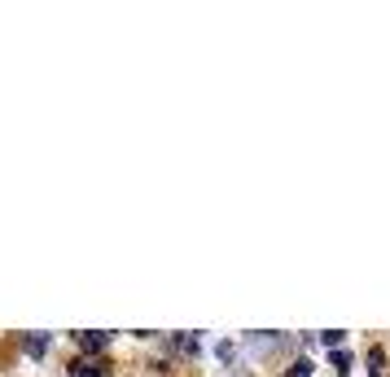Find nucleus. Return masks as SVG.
<instances>
[{"label":"nucleus","instance_id":"f257e3e1","mask_svg":"<svg viewBox=\"0 0 390 377\" xmlns=\"http://www.w3.org/2000/svg\"><path fill=\"white\" fill-rule=\"evenodd\" d=\"M75 342H80L88 356H97V351H106L110 346V334H97V329H88V334H75Z\"/></svg>","mask_w":390,"mask_h":377},{"label":"nucleus","instance_id":"f03ea898","mask_svg":"<svg viewBox=\"0 0 390 377\" xmlns=\"http://www.w3.org/2000/svg\"><path fill=\"white\" fill-rule=\"evenodd\" d=\"M48 351V334H27V356H44Z\"/></svg>","mask_w":390,"mask_h":377},{"label":"nucleus","instance_id":"7ed1b4c3","mask_svg":"<svg viewBox=\"0 0 390 377\" xmlns=\"http://www.w3.org/2000/svg\"><path fill=\"white\" fill-rule=\"evenodd\" d=\"M381 368H386V351L373 346V351H369V377H381Z\"/></svg>","mask_w":390,"mask_h":377},{"label":"nucleus","instance_id":"20e7f679","mask_svg":"<svg viewBox=\"0 0 390 377\" xmlns=\"http://www.w3.org/2000/svg\"><path fill=\"white\" fill-rule=\"evenodd\" d=\"M342 338H347L342 329H329V334H320L316 342H320V346H329V351H337V346H342Z\"/></svg>","mask_w":390,"mask_h":377},{"label":"nucleus","instance_id":"39448f33","mask_svg":"<svg viewBox=\"0 0 390 377\" xmlns=\"http://www.w3.org/2000/svg\"><path fill=\"white\" fill-rule=\"evenodd\" d=\"M75 377H106L97 364H75Z\"/></svg>","mask_w":390,"mask_h":377},{"label":"nucleus","instance_id":"423d86ee","mask_svg":"<svg viewBox=\"0 0 390 377\" xmlns=\"http://www.w3.org/2000/svg\"><path fill=\"white\" fill-rule=\"evenodd\" d=\"M329 360H333V368H342V373L351 368V356H347V351H333V356H329Z\"/></svg>","mask_w":390,"mask_h":377},{"label":"nucleus","instance_id":"0eeeda50","mask_svg":"<svg viewBox=\"0 0 390 377\" xmlns=\"http://www.w3.org/2000/svg\"><path fill=\"white\" fill-rule=\"evenodd\" d=\"M290 377H311V360H298V364L290 368Z\"/></svg>","mask_w":390,"mask_h":377}]
</instances>
